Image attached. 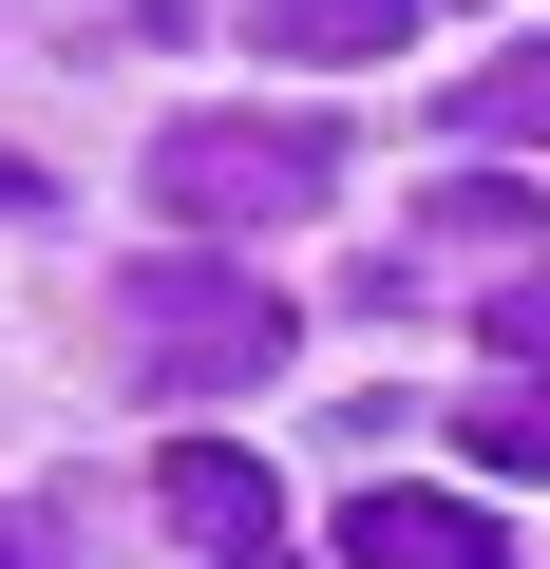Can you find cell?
I'll use <instances>...</instances> for the list:
<instances>
[{
    "instance_id": "1",
    "label": "cell",
    "mask_w": 550,
    "mask_h": 569,
    "mask_svg": "<svg viewBox=\"0 0 550 569\" xmlns=\"http://www.w3.org/2000/svg\"><path fill=\"white\" fill-rule=\"evenodd\" d=\"M304 323H286V284L266 266H209V247H152V266H114V361L152 380V399H228V380H266Z\"/></svg>"
},
{
    "instance_id": "2",
    "label": "cell",
    "mask_w": 550,
    "mask_h": 569,
    "mask_svg": "<svg viewBox=\"0 0 550 569\" xmlns=\"http://www.w3.org/2000/svg\"><path fill=\"white\" fill-rule=\"evenodd\" d=\"M323 190H342V133H323V114H171V133H152V209L209 228V247L286 228V209H323Z\"/></svg>"
},
{
    "instance_id": "3",
    "label": "cell",
    "mask_w": 550,
    "mask_h": 569,
    "mask_svg": "<svg viewBox=\"0 0 550 569\" xmlns=\"http://www.w3.org/2000/svg\"><path fill=\"white\" fill-rule=\"evenodd\" d=\"M152 512H171L209 569H286V493H266V456H228V437H171V456H152Z\"/></svg>"
},
{
    "instance_id": "4",
    "label": "cell",
    "mask_w": 550,
    "mask_h": 569,
    "mask_svg": "<svg viewBox=\"0 0 550 569\" xmlns=\"http://www.w3.org/2000/svg\"><path fill=\"white\" fill-rule=\"evenodd\" d=\"M342 569H531V550H512L474 493H418V475H399V493L342 512Z\"/></svg>"
},
{
    "instance_id": "5",
    "label": "cell",
    "mask_w": 550,
    "mask_h": 569,
    "mask_svg": "<svg viewBox=\"0 0 550 569\" xmlns=\"http://www.w3.org/2000/svg\"><path fill=\"white\" fill-rule=\"evenodd\" d=\"M456 152H550V39H512V58L456 77Z\"/></svg>"
},
{
    "instance_id": "6",
    "label": "cell",
    "mask_w": 550,
    "mask_h": 569,
    "mask_svg": "<svg viewBox=\"0 0 550 569\" xmlns=\"http://www.w3.org/2000/svg\"><path fill=\"white\" fill-rule=\"evenodd\" d=\"M266 58H418V0H266Z\"/></svg>"
},
{
    "instance_id": "7",
    "label": "cell",
    "mask_w": 550,
    "mask_h": 569,
    "mask_svg": "<svg viewBox=\"0 0 550 569\" xmlns=\"http://www.w3.org/2000/svg\"><path fill=\"white\" fill-rule=\"evenodd\" d=\"M531 228H550V209H531V190H493V171H456V190H437V247H456V266H512Z\"/></svg>"
},
{
    "instance_id": "8",
    "label": "cell",
    "mask_w": 550,
    "mask_h": 569,
    "mask_svg": "<svg viewBox=\"0 0 550 569\" xmlns=\"http://www.w3.org/2000/svg\"><path fill=\"white\" fill-rule=\"evenodd\" d=\"M474 456L493 475H550V399H474Z\"/></svg>"
},
{
    "instance_id": "9",
    "label": "cell",
    "mask_w": 550,
    "mask_h": 569,
    "mask_svg": "<svg viewBox=\"0 0 550 569\" xmlns=\"http://www.w3.org/2000/svg\"><path fill=\"white\" fill-rule=\"evenodd\" d=\"M493 361H512V380L550 399V305H531V284H512V305H493Z\"/></svg>"
},
{
    "instance_id": "10",
    "label": "cell",
    "mask_w": 550,
    "mask_h": 569,
    "mask_svg": "<svg viewBox=\"0 0 550 569\" xmlns=\"http://www.w3.org/2000/svg\"><path fill=\"white\" fill-rule=\"evenodd\" d=\"M0 569H58V531H39V512H0Z\"/></svg>"
},
{
    "instance_id": "11",
    "label": "cell",
    "mask_w": 550,
    "mask_h": 569,
    "mask_svg": "<svg viewBox=\"0 0 550 569\" xmlns=\"http://www.w3.org/2000/svg\"><path fill=\"white\" fill-rule=\"evenodd\" d=\"M20 209H39V171H20V152H0V228H20Z\"/></svg>"
}]
</instances>
